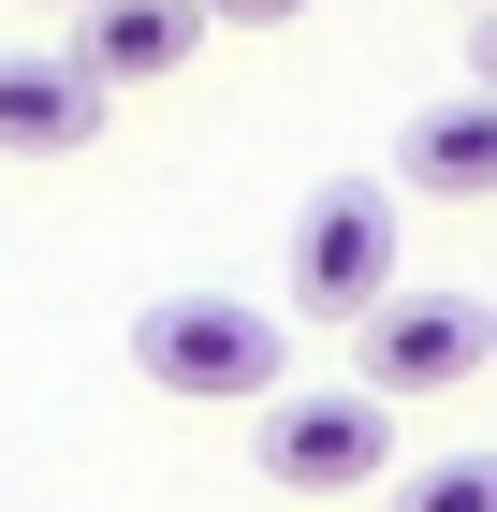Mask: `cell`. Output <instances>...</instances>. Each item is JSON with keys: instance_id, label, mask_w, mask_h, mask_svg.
Here are the masks:
<instances>
[{"instance_id": "ba28073f", "label": "cell", "mask_w": 497, "mask_h": 512, "mask_svg": "<svg viewBox=\"0 0 497 512\" xmlns=\"http://www.w3.org/2000/svg\"><path fill=\"white\" fill-rule=\"evenodd\" d=\"M395 512H497V454H439V469H395Z\"/></svg>"}, {"instance_id": "52a82bcc", "label": "cell", "mask_w": 497, "mask_h": 512, "mask_svg": "<svg viewBox=\"0 0 497 512\" xmlns=\"http://www.w3.org/2000/svg\"><path fill=\"white\" fill-rule=\"evenodd\" d=\"M395 191L424 205H497V103L468 88V103H424L410 132H395Z\"/></svg>"}, {"instance_id": "8992f818", "label": "cell", "mask_w": 497, "mask_h": 512, "mask_svg": "<svg viewBox=\"0 0 497 512\" xmlns=\"http://www.w3.org/2000/svg\"><path fill=\"white\" fill-rule=\"evenodd\" d=\"M103 132V88L44 44H0V161H74Z\"/></svg>"}, {"instance_id": "6da1fadb", "label": "cell", "mask_w": 497, "mask_h": 512, "mask_svg": "<svg viewBox=\"0 0 497 512\" xmlns=\"http://www.w3.org/2000/svg\"><path fill=\"white\" fill-rule=\"evenodd\" d=\"M132 366H147L161 395H191V410H264V395H293V337H278V308H249V293H161V308L132 322Z\"/></svg>"}, {"instance_id": "9c48e42d", "label": "cell", "mask_w": 497, "mask_h": 512, "mask_svg": "<svg viewBox=\"0 0 497 512\" xmlns=\"http://www.w3.org/2000/svg\"><path fill=\"white\" fill-rule=\"evenodd\" d=\"M278 15H307V0H205V30H278Z\"/></svg>"}, {"instance_id": "7a4b0ae2", "label": "cell", "mask_w": 497, "mask_h": 512, "mask_svg": "<svg viewBox=\"0 0 497 512\" xmlns=\"http://www.w3.org/2000/svg\"><path fill=\"white\" fill-rule=\"evenodd\" d=\"M483 352H497V308H483V293H381V308L351 322V395L410 410V395L483 381Z\"/></svg>"}, {"instance_id": "30bf717a", "label": "cell", "mask_w": 497, "mask_h": 512, "mask_svg": "<svg viewBox=\"0 0 497 512\" xmlns=\"http://www.w3.org/2000/svg\"><path fill=\"white\" fill-rule=\"evenodd\" d=\"M468 88L497 103V15H468Z\"/></svg>"}, {"instance_id": "3957f363", "label": "cell", "mask_w": 497, "mask_h": 512, "mask_svg": "<svg viewBox=\"0 0 497 512\" xmlns=\"http://www.w3.org/2000/svg\"><path fill=\"white\" fill-rule=\"evenodd\" d=\"M264 483L278 498H366V483H395V410L381 395H264Z\"/></svg>"}, {"instance_id": "7c38bea8", "label": "cell", "mask_w": 497, "mask_h": 512, "mask_svg": "<svg viewBox=\"0 0 497 512\" xmlns=\"http://www.w3.org/2000/svg\"><path fill=\"white\" fill-rule=\"evenodd\" d=\"M483 308H497V293H483Z\"/></svg>"}, {"instance_id": "8fae6325", "label": "cell", "mask_w": 497, "mask_h": 512, "mask_svg": "<svg viewBox=\"0 0 497 512\" xmlns=\"http://www.w3.org/2000/svg\"><path fill=\"white\" fill-rule=\"evenodd\" d=\"M468 15H497V0H468Z\"/></svg>"}, {"instance_id": "277c9868", "label": "cell", "mask_w": 497, "mask_h": 512, "mask_svg": "<svg viewBox=\"0 0 497 512\" xmlns=\"http://www.w3.org/2000/svg\"><path fill=\"white\" fill-rule=\"evenodd\" d=\"M381 293H395V191L381 176L307 191V220H293V308L307 322H366Z\"/></svg>"}, {"instance_id": "5b68a950", "label": "cell", "mask_w": 497, "mask_h": 512, "mask_svg": "<svg viewBox=\"0 0 497 512\" xmlns=\"http://www.w3.org/2000/svg\"><path fill=\"white\" fill-rule=\"evenodd\" d=\"M191 44H205V0H74V59L88 88H161V74H191Z\"/></svg>"}]
</instances>
